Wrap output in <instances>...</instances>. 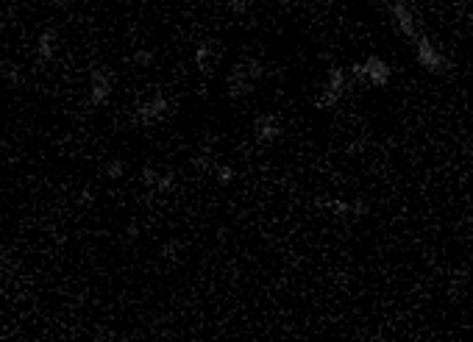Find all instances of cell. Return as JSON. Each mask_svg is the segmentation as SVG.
<instances>
[{"mask_svg":"<svg viewBox=\"0 0 473 342\" xmlns=\"http://www.w3.org/2000/svg\"><path fill=\"white\" fill-rule=\"evenodd\" d=\"M214 53H212V45L209 42H201V45L195 48V64L203 70V73H209V59H212Z\"/></svg>","mask_w":473,"mask_h":342,"instance_id":"cell-13","label":"cell"},{"mask_svg":"<svg viewBox=\"0 0 473 342\" xmlns=\"http://www.w3.org/2000/svg\"><path fill=\"white\" fill-rule=\"evenodd\" d=\"M281 137V122L276 114H259L253 120V140L259 145H270Z\"/></svg>","mask_w":473,"mask_h":342,"instance_id":"cell-7","label":"cell"},{"mask_svg":"<svg viewBox=\"0 0 473 342\" xmlns=\"http://www.w3.org/2000/svg\"><path fill=\"white\" fill-rule=\"evenodd\" d=\"M320 206L334 211V215H342V218H362V215H368V206L362 200L348 203V200H331L329 198V200H320Z\"/></svg>","mask_w":473,"mask_h":342,"instance_id":"cell-9","label":"cell"},{"mask_svg":"<svg viewBox=\"0 0 473 342\" xmlns=\"http://www.w3.org/2000/svg\"><path fill=\"white\" fill-rule=\"evenodd\" d=\"M415 62L432 75H446L451 70V62L432 45V39L423 36V34L415 39Z\"/></svg>","mask_w":473,"mask_h":342,"instance_id":"cell-1","label":"cell"},{"mask_svg":"<svg viewBox=\"0 0 473 342\" xmlns=\"http://www.w3.org/2000/svg\"><path fill=\"white\" fill-rule=\"evenodd\" d=\"M348 90V70H342V67H331L329 75H326V83H323V92L318 95L315 106L318 109H334L342 95H346Z\"/></svg>","mask_w":473,"mask_h":342,"instance_id":"cell-2","label":"cell"},{"mask_svg":"<svg viewBox=\"0 0 473 342\" xmlns=\"http://www.w3.org/2000/svg\"><path fill=\"white\" fill-rule=\"evenodd\" d=\"M112 90H114V78L109 70H92L90 73V103L92 106L109 103Z\"/></svg>","mask_w":473,"mask_h":342,"instance_id":"cell-5","label":"cell"},{"mask_svg":"<svg viewBox=\"0 0 473 342\" xmlns=\"http://www.w3.org/2000/svg\"><path fill=\"white\" fill-rule=\"evenodd\" d=\"M167 111H170V101H167L164 95H153V98H145V101L137 103L134 117H137V122L145 125V122H156V120H162Z\"/></svg>","mask_w":473,"mask_h":342,"instance_id":"cell-6","label":"cell"},{"mask_svg":"<svg viewBox=\"0 0 473 342\" xmlns=\"http://www.w3.org/2000/svg\"><path fill=\"white\" fill-rule=\"evenodd\" d=\"M384 6H387V12H390V17H393V23H396V28L409 39V42H415L418 36H420V31H418V23H415V12L404 3V0H384Z\"/></svg>","mask_w":473,"mask_h":342,"instance_id":"cell-4","label":"cell"},{"mask_svg":"<svg viewBox=\"0 0 473 342\" xmlns=\"http://www.w3.org/2000/svg\"><path fill=\"white\" fill-rule=\"evenodd\" d=\"M142 181L153 187L156 192H173L176 189V173L173 170H156V167H142Z\"/></svg>","mask_w":473,"mask_h":342,"instance_id":"cell-8","label":"cell"},{"mask_svg":"<svg viewBox=\"0 0 473 342\" xmlns=\"http://www.w3.org/2000/svg\"><path fill=\"white\" fill-rule=\"evenodd\" d=\"M226 6H229L234 14H242V12H245V0H226Z\"/></svg>","mask_w":473,"mask_h":342,"instance_id":"cell-15","label":"cell"},{"mask_svg":"<svg viewBox=\"0 0 473 342\" xmlns=\"http://www.w3.org/2000/svg\"><path fill=\"white\" fill-rule=\"evenodd\" d=\"M359 81H365V83H370V87H387L390 83V75H393V67L387 64L381 56H368L362 64H357L354 70H351Z\"/></svg>","mask_w":473,"mask_h":342,"instance_id":"cell-3","label":"cell"},{"mask_svg":"<svg viewBox=\"0 0 473 342\" xmlns=\"http://www.w3.org/2000/svg\"><path fill=\"white\" fill-rule=\"evenodd\" d=\"M137 237H140V226L131 223V226H128V239H137Z\"/></svg>","mask_w":473,"mask_h":342,"instance_id":"cell-16","label":"cell"},{"mask_svg":"<svg viewBox=\"0 0 473 342\" xmlns=\"http://www.w3.org/2000/svg\"><path fill=\"white\" fill-rule=\"evenodd\" d=\"M56 42H59V34L53 28H45L39 36H36V59L39 62H51L56 56Z\"/></svg>","mask_w":473,"mask_h":342,"instance_id":"cell-10","label":"cell"},{"mask_svg":"<svg viewBox=\"0 0 473 342\" xmlns=\"http://www.w3.org/2000/svg\"><path fill=\"white\" fill-rule=\"evenodd\" d=\"M103 176H106L109 181L123 179V176H125V161H123V159H112L109 164H103Z\"/></svg>","mask_w":473,"mask_h":342,"instance_id":"cell-12","label":"cell"},{"mask_svg":"<svg viewBox=\"0 0 473 342\" xmlns=\"http://www.w3.org/2000/svg\"><path fill=\"white\" fill-rule=\"evenodd\" d=\"M212 176H214V179H218V184H220V187H229V184H231V181L237 179V173H234V167H229V164H220V161H218V164H214V167H212Z\"/></svg>","mask_w":473,"mask_h":342,"instance_id":"cell-11","label":"cell"},{"mask_svg":"<svg viewBox=\"0 0 473 342\" xmlns=\"http://www.w3.org/2000/svg\"><path fill=\"white\" fill-rule=\"evenodd\" d=\"M131 62L140 64V67H151V64H153V53H151V51H137V53L131 56Z\"/></svg>","mask_w":473,"mask_h":342,"instance_id":"cell-14","label":"cell"}]
</instances>
